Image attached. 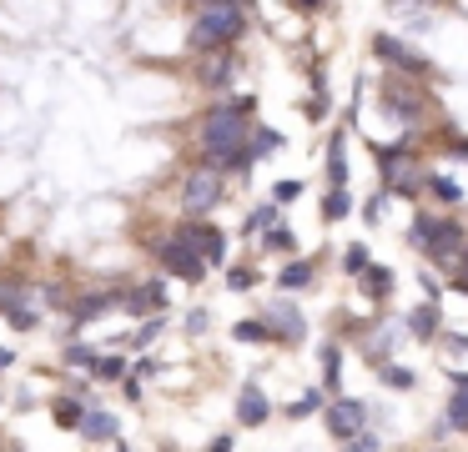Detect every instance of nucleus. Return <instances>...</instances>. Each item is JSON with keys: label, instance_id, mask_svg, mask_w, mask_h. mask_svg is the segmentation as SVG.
<instances>
[{"label": "nucleus", "instance_id": "7ed1b4c3", "mask_svg": "<svg viewBox=\"0 0 468 452\" xmlns=\"http://www.w3.org/2000/svg\"><path fill=\"white\" fill-rule=\"evenodd\" d=\"M217 201H222V176H217L212 166L192 171V176H186V186H182V206L192 211V216H202V211H212Z\"/></svg>", "mask_w": 468, "mask_h": 452}, {"label": "nucleus", "instance_id": "f257e3e1", "mask_svg": "<svg viewBox=\"0 0 468 452\" xmlns=\"http://www.w3.org/2000/svg\"><path fill=\"white\" fill-rule=\"evenodd\" d=\"M252 106H257V100L242 96V100H232V106H212V110H207L202 151H207L212 166H232L237 146H247V110H252Z\"/></svg>", "mask_w": 468, "mask_h": 452}, {"label": "nucleus", "instance_id": "ea45409f", "mask_svg": "<svg viewBox=\"0 0 468 452\" xmlns=\"http://www.w3.org/2000/svg\"><path fill=\"white\" fill-rule=\"evenodd\" d=\"M458 387H468V377H458Z\"/></svg>", "mask_w": 468, "mask_h": 452}, {"label": "nucleus", "instance_id": "e433bc0d", "mask_svg": "<svg viewBox=\"0 0 468 452\" xmlns=\"http://www.w3.org/2000/svg\"><path fill=\"white\" fill-rule=\"evenodd\" d=\"M297 10H313V5H323V0H292Z\"/></svg>", "mask_w": 468, "mask_h": 452}, {"label": "nucleus", "instance_id": "c756f323", "mask_svg": "<svg viewBox=\"0 0 468 452\" xmlns=\"http://www.w3.org/2000/svg\"><path fill=\"white\" fill-rule=\"evenodd\" d=\"M267 247H272V251H287V247H292V231H267Z\"/></svg>", "mask_w": 468, "mask_h": 452}, {"label": "nucleus", "instance_id": "9d476101", "mask_svg": "<svg viewBox=\"0 0 468 452\" xmlns=\"http://www.w3.org/2000/svg\"><path fill=\"white\" fill-rule=\"evenodd\" d=\"M267 331H277L282 342H297L307 327H303V317H297L292 307H272V327H267Z\"/></svg>", "mask_w": 468, "mask_h": 452}, {"label": "nucleus", "instance_id": "72a5a7b5", "mask_svg": "<svg viewBox=\"0 0 468 452\" xmlns=\"http://www.w3.org/2000/svg\"><path fill=\"white\" fill-rule=\"evenodd\" d=\"M297 191H303V186H297V181H277V201H292Z\"/></svg>", "mask_w": 468, "mask_h": 452}, {"label": "nucleus", "instance_id": "20e7f679", "mask_svg": "<svg viewBox=\"0 0 468 452\" xmlns=\"http://www.w3.org/2000/svg\"><path fill=\"white\" fill-rule=\"evenodd\" d=\"M363 422H367V407L353 397H337L333 407H327V432H333L337 442H353L357 432H363Z\"/></svg>", "mask_w": 468, "mask_h": 452}, {"label": "nucleus", "instance_id": "1a4fd4ad", "mask_svg": "<svg viewBox=\"0 0 468 452\" xmlns=\"http://www.w3.org/2000/svg\"><path fill=\"white\" fill-rule=\"evenodd\" d=\"M76 432L81 437H91V442H116V417L112 412H81V422H76Z\"/></svg>", "mask_w": 468, "mask_h": 452}, {"label": "nucleus", "instance_id": "f3484780", "mask_svg": "<svg viewBox=\"0 0 468 452\" xmlns=\"http://www.w3.org/2000/svg\"><path fill=\"white\" fill-rule=\"evenodd\" d=\"M81 402H71V397H61L56 402V422H61V427H76V422H81Z\"/></svg>", "mask_w": 468, "mask_h": 452}, {"label": "nucleus", "instance_id": "4468645a", "mask_svg": "<svg viewBox=\"0 0 468 452\" xmlns=\"http://www.w3.org/2000/svg\"><path fill=\"white\" fill-rule=\"evenodd\" d=\"M202 80H207V86H227V80H232V60H227V56L207 60V66H202Z\"/></svg>", "mask_w": 468, "mask_h": 452}, {"label": "nucleus", "instance_id": "412c9836", "mask_svg": "<svg viewBox=\"0 0 468 452\" xmlns=\"http://www.w3.org/2000/svg\"><path fill=\"white\" fill-rule=\"evenodd\" d=\"M357 277H367V291H388V287H393V277H388L383 267H363Z\"/></svg>", "mask_w": 468, "mask_h": 452}, {"label": "nucleus", "instance_id": "f03ea898", "mask_svg": "<svg viewBox=\"0 0 468 452\" xmlns=\"http://www.w3.org/2000/svg\"><path fill=\"white\" fill-rule=\"evenodd\" d=\"M237 36H242V10H237V0H212V5L197 10V26H192L197 50H217Z\"/></svg>", "mask_w": 468, "mask_h": 452}, {"label": "nucleus", "instance_id": "5701e85b", "mask_svg": "<svg viewBox=\"0 0 468 452\" xmlns=\"http://www.w3.org/2000/svg\"><path fill=\"white\" fill-rule=\"evenodd\" d=\"M363 267H367V247H347L343 251V271H353V277H357Z\"/></svg>", "mask_w": 468, "mask_h": 452}, {"label": "nucleus", "instance_id": "c9c22d12", "mask_svg": "<svg viewBox=\"0 0 468 452\" xmlns=\"http://www.w3.org/2000/svg\"><path fill=\"white\" fill-rule=\"evenodd\" d=\"M11 362H16V352H11V347H0V367H11Z\"/></svg>", "mask_w": 468, "mask_h": 452}, {"label": "nucleus", "instance_id": "9b49d317", "mask_svg": "<svg viewBox=\"0 0 468 452\" xmlns=\"http://www.w3.org/2000/svg\"><path fill=\"white\" fill-rule=\"evenodd\" d=\"M152 307H166V291L156 287V281L152 287H136L132 297H126V311H132V317H142V311H152Z\"/></svg>", "mask_w": 468, "mask_h": 452}, {"label": "nucleus", "instance_id": "cd10ccee", "mask_svg": "<svg viewBox=\"0 0 468 452\" xmlns=\"http://www.w3.org/2000/svg\"><path fill=\"white\" fill-rule=\"evenodd\" d=\"M277 221V206H262V211H252V221H247V231H262V226H272Z\"/></svg>", "mask_w": 468, "mask_h": 452}, {"label": "nucleus", "instance_id": "2f4dec72", "mask_svg": "<svg viewBox=\"0 0 468 452\" xmlns=\"http://www.w3.org/2000/svg\"><path fill=\"white\" fill-rule=\"evenodd\" d=\"M66 357H71L76 367H96V352H86V347H71V352H66Z\"/></svg>", "mask_w": 468, "mask_h": 452}, {"label": "nucleus", "instance_id": "39448f33", "mask_svg": "<svg viewBox=\"0 0 468 452\" xmlns=\"http://www.w3.org/2000/svg\"><path fill=\"white\" fill-rule=\"evenodd\" d=\"M176 237L186 241V247L197 251V257L207 261V267H222V251H227V237L217 226H202V221H192V226H182Z\"/></svg>", "mask_w": 468, "mask_h": 452}, {"label": "nucleus", "instance_id": "2eb2a0df", "mask_svg": "<svg viewBox=\"0 0 468 452\" xmlns=\"http://www.w3.org/2000/svg\"><path fill=\"white\" fill-rule=\"evenodd\" d=\"M327 176H333V186H343V181H347V161H343V136L333 141V151H327Z\"/></svg>", "mask_w": 468, "mask_h": 452}, {"label": "nucleus", "instance_id": "6e6552de", "mask_svg": "<svg viewBox=\"0 0 468 452\" xmlns=\"http://www.w3.org/2000/svg\"><path fill=\"white\" fill-rule=\"evenodd\" d=\"M383 176H388L393 191H418L413 186L418 171H413V161H408V151H383Z\"/></svg>", "mask_w": 468, "mask_h": 452}, {"label": "nucleus", "instance_id": "4c0bfd02", "mask_svg": "<svg viewBox=\"0 0 468 452\" xmlns=\"http://www.w3.org/2000/svg\"><path fill=\"white\" fill-rule=\"evenodd\" d=\"M458 287H463V291H468V261H463V277H458Z\"/></svg>", "mask_w": 468, "mask_h": 452}, {"label": "nucleus", "instance_id": "6ab92c4d", "mask_svg": "<svg viewBox=\"0 0 468 452\" xmlns=\"http://www.w3.org/2000/svg\"><path fill=\"white\" fill-rule=\"evenodd\" d=\"M307 281H313V267H307V261H292V267L282 271V287H307Z\"/></svg>", "mask_w": 468, "mask_h": 452}, {"label": "nucleus", "instance_id": "bb28decb", "mask_svg": "<svg viewBox=\"0 0 468 452\" xmlns=\"http://www.w3.org/2000/svg\"><path fill=\"white\" fill-rule=\"evenodd\" d=\"M252 271H247V267H237V271H227V287H232V291H247V287H252Z\"/></svg>", "mask_w": 468, "mask_h": 452}, {"label": "nucleus", "instance_id": "b1692460", "mask_svg": "<svg viewBox=\"0 0 468 452\" xmlns=\"http://www.w3.org/2000/svg\"><path fill=\"white\" fill-rule=\"evenodd\" d=\"M5 317H11L16 331H31L36 327V311H26V307H5Z\"/></svg>", "mask_w": 468, "mask_h": 452}, {"label": "nucleus", "instance_id": "4be33fe9", "mask_svg": "<svg viewBox=\"0 0 468 452\" xmlns=\"http://www.w3.org/2000/svg\"><path fill=\"white\" fill-rule=\"evenodd\" d=\"M323 372H327V387H337V372H343V357H337V347H323Z\"/></svg>", "mask_w": 468, "mask_h": 452}, {"label": "nucleus", "instance_id": "58836bf2", "mask_svg": "<svg viewBox=\"0 0 468 452\" xmlns=\"http://www.w3.org/2000/svg\"><path fill=\"white\" fill-rule=\"evenodd\" d=\"M458 156H463V161H468V141H463V146H458Z\"/></svg>", "mask_w": 468, "mask_h": 452}, {"label": "nucleus", "instance_id": "dca6fc26", "mask_svg": "<svg viewBox=\"0 0 468 452\" xmlns=\"http://www.w3.org/2000/svg\"><path fill=\"white\" fill-rule=\"evenodd\" d=\"M101 311H112V297H81L76 301V321H91V317H101Z\"/></svg>", "mask_w": 468, "mask_h": 452}, {"label": "nucleus", "instance_id": "a211bd4d", "mask_svg": "<svg viewBox=\"0 0 468 452\" xmlns=\"http://www.w3.org/2000/svg\"><path fill=\"white\" fill-rule=\"evenodd\" d=\"M267 321H237V342H267Z\"/></svg>", "mask_w": 468, "mask_h": 452}, {"label": "nucleus", "instance_id": "aec40b11", "mask_svg": "<svg viewBox=\"0 0 468 452\" xmlns=\"http://www.w3.org/2000/svg\"><path fill=\"white\" fill-rule=\"evenodd\" d=\"M347 206H353V201H347V191H343V186H337V191H333V196H327V201H323V211H327V221H337V216H347Z\"/></svg>", "mask_w": 468, "mask_h": 452}, {"label": "nucleus", "instance_id": "ddd939ff", "mask_svg": "<svg viewBox=\"0 0 468 452\" xmlns=\"http://www.w3.org/2000/svg\"><path fill=\"white\" fill-rule=\"evenodd\" d=\"M448 427L468 432V387H458V392H453V402H448Z\"/></svg>", "mask_w": 468, "mask_h": 452}, {"label": "nucleus", "instance_id": "7c9ffc66", "mask_svg": "<svg viewBox=\"0 0 468 452\" xmlns=\"http://www.w3.org/2000/svg\"><path fill=\"white\" fill-rule=\"evenodd\" d=\"M388 382H393V387H413V372H408V367H388Z\"/></svg>", "mask_w": 468, "mask_h": 452}, {"label": "nucleus", "instance_id": "0eeeda50", "mask_svg": "<svg viewBox=\"0 0 468 452\" xmlns=\"http://www.w3.org/2000/svg\"><path fill=\"white\" fill-rule=\"evenodd\" d=\"M267 397H262V387H252V382H247L242 392H237V422H242V427H262L267 422Z\"/></svg>", "mask_w": 468, "mask_h": 452}, {"label": "nucleus", "instance_id": "a878e982", "mask_svg": "<svg viewBox=\"0 0 468 452\" xmlns=\"http://www.w3.org/2000/svg\"><path fill=\"white\" fill-rule=\"evenodd\" d=\"M428 186H433V196H438V201H458V181H448V176H433Z\"/></svg>", "mask_w": 468, "mask_h": 452}, {"label": "nucleus", "instance_id": "423d86ee", "mask_svg": "<svg viewBox=\"0 0 468 452\" xmlns=\"http://www.w3.org/2000/svg\"><path fill=\"white\" fill-rule=\"evenodd\" d=\"M162 267H166V271H172V277H182V281H202V271H207V261H202V257H197V251H192V247H186V241H182V237H176V241H166V247H162Z\"/></svg>", "mask_w": 468, "mask_h": 452}, {"label": "nucleus", "instance_id": "c85d7f7f", "mask_svg": "<svg viewBox=\"0 0 468 452\" xmlns=\"http://www.w3.org/2000/svg\"><path fill=\"white\" fill-rule=\"evenodd\" d=\"M96 372H101V377H122V357H101V362H96Z\"/></svg>", "mask_w": 468, "mask_h": 452}, {"label": "nucleus", "instance_id": "a19ab883", "mask_svg": "<svg viewBox=\"0 0 468 452\" xmlns=\"http://www.w3.org/2000/svg\"><path fill=\"white\" fill-rule=\"evenodd\" d=\"M197 5H212V0H197Z\"/></svg>", "mask_w": 468, "mask_h": 452}, {"label": "nucleus", "instance_id": "f704fd0d", "mask_svg": "<svg viewBox=\"0 0 468 452\" xmlns=\"http://www.w3.org/2000/svg\"><path fill=\"white\" fill-rule=\"evenodd\" d=\"M156 331H162V321H146V327H142V331H136V347H142V342H152V337H156Z\"/></svg>", "mask_w": 468, "mask_h": 452}, {"label": "nucleus", "instance_id": "473e14b6", "mask_svg": "<svg viewBox=\"0 0 468 452\" xmlns=\"http://www.w3.org/2000/svg\"><path fill=\"white\" fill-rule=\"evenodd\" d=\"M313 407H317V392H307V397H297V402H292V417H307Z\"/></svg>", "mask_w": 468, "mask_h": 452}, {"label": "nucleus", "instance_id": "f8f14e48", "mask_svg": "<svg viewBox=\"0 0 468 452\" xmlns=\"http://www.w3.org/2000/svg\"><path fill=\"white\" fill-rule=\"evenodd\" d=\"M373 46H378V56H388V60H398V66H403V70H423V60H418V56H413V50H403V46H398V40H393V36H378V40H373Z\"/></svg>", "mask_w": 468, "mask_h": 452}, {"label": "nucleus", "instance_id": "393cba45", "mask_svg": "<svg viewBox=\"0 0 468 452\" xmlns=\"http://www.w3.org/2000/svg\"><path fill=\"white\" fill-rule=\"evenodd\" d=\"M433 327H438V311H433V307L413 311V331H418V337H428V331H433Z\"/></svg>", "mask_w": 468, "mask_h": 452}]
</instances>
